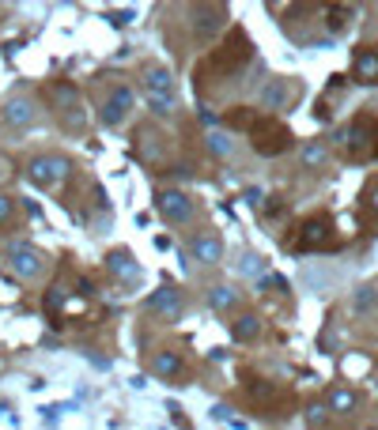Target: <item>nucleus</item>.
Listing matches in <instances>:
<instances>
[{
    "mask_svg": "<svg viewBox=\"0 0 378 430\" xmlns=\"http://www.w3.org/2000/svg\"><path fill=\"white\" fill-rule=\"evenodd\" d=\"M375 136V121L367 114H359L352 121V128H348V151H352V158H378V144H371Z\"/></svg>",
    "mask_w": 378,
    "mask_h": 430,
    "instance_id": "39448f33",
    "label": "nucleus"
},
{
    "mask_svg": "<svg viewBox=\"0 0 378 430\" xmlns=\"http://www.w3.org/2000/svg\"><path fill=\"white\" fill-rule=\"evenodd\" d=\"M0 117H4L8 125H15V128H20V125H31V121H34V102L12 98V102L4 106V114H0Z\"/></svg>",
    "mask_w": 378,
    "mask_h": 430,
    "instance_id": "dca6fc26",
    "label": "nucleus"
},
{
    "mask_svg": "<svg viewBox=\"0 0 378 430\" xmlns=\"http://www.w3.org/2000/svg\"><path fill=\"white\" fill-rule=\"evenodd\" d=\"M61 306H64V291H61V287H50V291H45V310H61Z\"/></svg>",
    "mask_w": 378,
    "mask_h": 430,
    "instance_id": "c85d7f7f",
    "label": "nucleus"
},
{
    "mask_svg": "<svg viewBox=\"0 0 378 430\" xmlns=\"http://www.w3.org/2000/svg\"><path fill=\"white\" fill-rule=\"evenodd\" d=\"M159 215L167 223H189L193 219V204H189V196L182 193V189H163L159 193Z\"/></svg>",
    "mask_w": 378,
    "mask_h": 430,
    "instance_id": "423d86ee",
    "label": "nucleus"
},
{
    "mask_svg": "<svg viewBox=\"0 0 378 430\" xmlns=\"http://www.w3.org/2000/svg\"><path fill=\"white\" fill-rule=\"evenodd\" d=\"M224 125L227 128H238V133H250V128L257 125V114H254L250 106H231L224 114Z\"/></svg>",
    "mask_w": 378,
    "mask_h": 430,
    "instance_id": "a211bd4d",
    "label": "nucleus"
},
{
    "mask_svg": "<svg viewBox=\"0 0 378 430\" xmlns=\"http://www.w3.org/2000/svg\"><path fill=\"white\" fill-rule=\"evenodd\" d=\"M352 80L356 83H367V87H375V83H378V45H363V50H356V57H352Z\"/></svg>",
    "mask_w": 378,
    "mask_h": 430,
    "instance_id": "6e6552de",
    "label": "nucleus"
},
{
    "mask_svg": "<svg viewBox=\"0 0 378 430\" xmlns=\"http://www.w3.org/2000/svg\"><path fill=\"white\" fill-rule=\"evenodd\" d=\"M144 87L147 95H174V76L163 64H144Z\"/></svg>",
    "mask_w": 378,
    "mask_h": 430,
    "instance_id": "ddd939ff",
    "label": "nucleus"
},
{
    "mask_svg": "<svg viewBox=\"0 0 378 430\" xmlns=\"http://www.w3.org/2000/svg\"><path fill=\"white\" fill-rule=\"evenodd\" d=\"M129 110H133V91H129L125 83H117L114 95H110L106 106H103V121H106L110 128H114V125H122V121H125Z\"/></svg>",
    "mask_w": 378,
    "mask_h": 430,
    "instance_id": "9d476101",
    "label": "nucleus"
},
{
    "mask_svg": "<svg viewBox=\"0 0 378 430\" xmlns=\"http://www.w3.org/2000/svg\"><path fill=\"white\" fill-rule=\"evenodd\" d=\"M326 158H329V151H326V144H318V140L303 147V166H321Z\"/></svg>",
    "mask_w": 378,
    "mask_h": 430,
    "instance_id": "b1692460",
    "label": "nucleus"
},
{
    "mask_svg": "<svg viewBox=\"0 0 378 430\" xmlns=\"http://www.w3.org/2000/svg\"><path fill=\"white\" fill-rule=\"evenodd\" d=\"M337 227L333 219H329L326 212L310 215V219L299 223V230H295V238L288 242L291 253H321V249H337Z\"/></svg>",
    "mask_w": 378,
    "mask_h": 430,
    "instance_id": "f03ea898",
    "label": "nucleus"
},
{
    "mask_svg": "<svg viewBox=\"0 0 378 430\" xmlns=\"http://www.w3.org/2000/svg\"><path fill=\"white\" fill-rule=\"evenodd\" d=\"M189 253H193V260H201V265H216V260L224 257V242H219V235H212V230H197V235L189 238Z\"/></svg>",
    "mask_w": 378,
    "mask_h": 430,
    "instance_id": "0eeeda50",
    "label": "nucleus"
},
{
    "mask_svg": "<svg viewBox=\"0 0 378 430\" xmlns=\"http://www.w3.org/2000/svg\"><path fill=\"white\" fill-rule=\"evenodd\" d=\"M193 15H197V34H216L219 27H224V15H227V8L224 4H208V8H193Z\"/></svg>",
    "mask_w": 378,
    "mask_h": 430,
    "instance_id": "2eb2a0df",
    "label": "nucleus"
},
{
    "mask_svg": "<svg viewBox=\"0 0 378 430\" xmlns=\"http://www.w3.org/2000/svg\"><path fill=\"white\" fill-rule=\"evenodd\" d=\"M147 106H152V114H159V117H167V114H174V95H147Z\"/></svg>",
    "mask_w": 378,
    "mask_h": 430,
    "instance_id": "393cba45",
    "label": "nucleus"
},
{
    "mask_svg": "<svg viewBox=\"0 0 378 430\" xmlns=\"http://www.w3.org/2000/svg\"><path fill=\"white\" fill-rule=\"evenodd\" d=\"M68 174H72V166H68V158H61V155H38V158H31V166H27V177L45 193L64 189Z\"/></svg>",
    "mask_w": 378,
    "mask_h": 430,
    "instance_id": "20e7f679",
    "label": "nucleus"
},
{
    "mask_svg": "<svg viewBox=\"0 0 378 430\" xmlns=\"http://www.w3.org/2000/svg\"><path fill=\"white\" fill-rule=\"evenodd\" d=\"M208 306H212V310H219V313L235 310V306H238V291H231V287H212V291H208Z\"/></svg>",
    "mask_w": 378,
    "mask_h": 430,
    "instance_id": "aec40b11",
    "label": "nucleus"
},
{
    "mask_svg": "<svg viewBox=\"0 0 378 430\" xmlns=\"http://www.w3.org/2000/svg\"><path fill=\"white\" fill-rule=\"evenodd\" d=\"M265 219H276V215H284V200H280V196H272V200L269 204H265Z\"/></svg>",
    "mask_w": 378,
    "mask_h": 430,
    "instance_id": "2f4dec72",
    "label": "nucleus"
},
{
    "mask_svg": "<svg viewBox=\"0 0 378 430\" xmlns=\"http://www.w3.org/2000/svg\"><path fill=\"white\" fill-rule=\"evenodd\" d=\"M250 57H254V45H250V38H246L242 27H235V31L197 64V80H205V76H235L238 68L250 64Z\"/></svg>",
    "mask_w": 378,
    "mask_h": 430,
    "instance_id": "f257e3e1",
    "label": "nucleus"
},
{
    "mask_svg": "<svg viewBox=\"0 0 378 430\" xmlns=\"http://www.w3.org/2000/svg\"><path fill=\"white\" fill-rule=\"evenodd\" d=\"M359 208H363V215L378 219V181H371V185L363 189V196H359Z\"/></svg>",
    "mask_w": 378,
    "mask_h": 430,
    "instance_id": "5701e85b",
    "label": "nucleus"
},
{
    "mask_svg": "<svg viewBox=\"0 0 378 430\" xmlns=\"http://www.w3.org/2000/svg\"><path fill=\"white\" fill-rule=\"evenodd\" d=\"M375 302H378V287H359V295H356V310L363 313V310H371Z\"/></svg>",
    "mask_w": 378,
    "mask_h": 430,
    "instance_id": "bb28decb",
    "label": "nucleus"
},
{
    "mask_svg": "<svg viewBox=\"0 0 378 430\" xmlns=\"http://www.w3.org/2000/svg\"><path fill=\"white\" fill-rule=\"evenodd\" d=\"M205 144H208V151L216 155V158H227V155H231V144H227V136H224V133H208V136H205Z\"/></svg>",
    "mask_w": 378,
    "mask_h": 430,
    "instance_id": "a878e982",
    "label": "nucleus"
},
{
    "mask_svg": "<svg viewBox=\"0 0 378 430\" xmlns=\"http://www.w3.org/2000/svg\"><path fill=\"white\" fill-rule=\"evenodd\" d=\"M231 336L238 343L257 340V336H261V317H257V313H242L238 321H231Z\"/></svg>",
    "mask_w": 378,
    "mask_h": 430,
    "instance_id": "f3484780",
    "label": "nucleus"
},
{
    "mask_svg": "<svg viewBox=\"0 0 378 430\" xmlns=\"http://www.w3.org/2000/svg\"><path fill=\"white\" fill-rule=\"evenodd\" d=\"M242 272H246V276H257V272H261V260H257L254 253H246V257H242Z\"/></svg>",
    "mask_w": 378,
    "mask_h": 430,
    "instance_id": "473e14b6",
    "label": "nucleus"
},
{
    "mask_svg": "<svg viewBox=\"0 0 378 430\" xmlns=\"http://www.w3.org/2000/svg\"><path fill=\"white\" fill-rule=\"evenodd\" d=\"M326 15H329V31H344L352 8H348V4H333V8H326Z\"/></svg>",
    "mask_w": 378,
    "mask_h": 430,
    "instance_id": "4be33fe9",
    "label": "nucleus"
},
{
    "mask_svg": "<svg viewBox=\"0 0 378 430\" xmlns=\"http://www.w3.org/2000/svg\"><path fill=\"white\" fill-rule=\"evenodd\" d=\"M307 423H310V430H321V427H326V404H310V408H307Z\"/></svg>",
    "mask_w": 378,
    "mask_h": 430,
    "instance_id": "cd10ccee",
    "label": "nucleus"
},
{
    "mask_svg": "<svg viewBox=\"0 0 378 430\" xmlns=\"http://www.w3.org/2000/svg\"><path fill=\"white\" fill-rule=\"evenodd\" d=\"M291 144H295L291 128L284 125V121H276V117H257V125L250 128V147L257 155H265V158L284 155Z\"/></svg>",
    "mask_w": 378,
    "mask_h": 430,
    "instance_id": "7ed1b4c3",
    "label": "nucleus"
},
{
    "mask_svg": "<svg viewBox=\"0 0 378 430\" xmlns=\"http://www.w3.org/2000/svg\"><path fill=\"white\" fill-rule=\"evenodd\" d=\"M12 268H15V272H20L23 279L38 276V272H42V257H38V249H31V246H15V249H12Z\"/></svg>",
    "mask_w": 378,
    "mask_h": 430,
    "instance_id": "4468645a",
    "label": "nucleus"
},
{
    "mask_svg": "<svg viewBox=\"0 0 378 430\" xmlns=\"http://www.w3.org/2000/svg\"><path fill=\"white\" fill-rule=\"evenodd\" d=\"M12 215H15V200H12V196H4V193H0V223H8Z\"/></svg>",
    "mask_w": 378,
    "mask_h": 430,
    "instance_id": "c756f323",
    "label": "nucleus"
},
{
    "mask_svg": "<svg viewBox=\"0 0 378 430\" xmlns=\"http://www.w3.org/2000/svg\"><path fill=\"white\" fill-rule=\"evenodd\" d=\"M106 268L114 279H122V283H136L140 279V265L133 260L129 249H114V253H106Z\"/></svg>",
    "mask_w": 378,
    "mask_h": 430,
    "instance_id": "9b49d317",
    "label": "nucleus"
},
{
    "mask_svg": "<svg viewBox=\"0 0 378 430\" xmlns=\"http://www.w3.org/2000/svg\"><path fill=\"white\" fill-rule=\"evenodd\" d=\"M144 310H152V313H163V317H178L182 313V295H178V287H159V291H152L147 295V302H144Z\"/></svg>",
    "mask_w": 378,
    "mask_h": 430,
    "instance_id": "1a4fd4ad",
    "label": "nucleus"
},
{
    "mask_svg": "<svg viewBox=\"0 0 378 430\" xmlns=\"http://www.w3.org/2000/svg\"><path fill=\"white\" fill-rule=\"evenodd\" d=\"M375 136H378V121H375Z\"/></svg>",
    "mask_w": 378,
    "mask_h": 430,
    "instance_id": "72a5a7b5",
    "label": "nucleus"
},
{
    "mask_svg": "<svg viewBox=\"0 0 378 430\" xmlns=\"http://www.w3.org/2000/svg\"><path fill=\"white\" fill-rule=\"evenodd\" d=\"M15 177V166H12V158H4L0 155V185H8Z\"/></svg>",
    "mask_w": 378,
    "mask_h": 430,
    "instance_id": "7c9ffc66",
    "label": "nucleus"
},
{
    "mask_svg": "<svg viewBox=\"0 0 378 430\" xmlns=\"http://www.w3.org/2000/svg\"><path fill=\"white\" fill-rule=\"evenodd\" d=\"M152 366H155V373H163V378H174V373H182V359L174 351H159Z\"/></svg>",
    "mask_w": 378,
    "mask_h": 430,
    "instance_id": "412c9836",
    "label": "nucleus"
},
{
    "mask_svg": "<svg viewBox=\"0 0 378 430\" xmlns=\"http://www.w3.org/2000/svg\"><path fill=\"white\" fill-rule=\"evenodd\" d=\"M359 404V396L352 389H344V385H333L329 389V411H337V415H348V411H356Z\"/></svg>",
    "mask_w": 378,
    "mask_h": 430,
    "instance_id": "6ab92c4d",
    "label": "nucleus"
},
{
    "mask_svg": "<svg viewBox=\"0 0 378 430\" xmlns=\"http://www.w3.org/2000/svg\"><path fill=\"white\" fill-rule=\"evenodd\" d=\"M295 95H299V87H291L288 80H269L261 87V106L265 110H280V106H288Z\"/></svg>",
    "mask_w": 378,
    "mask_h": 430,
    "instance_id": "f8f14e48",
    "label": "nucleus"
}]
</instances>
